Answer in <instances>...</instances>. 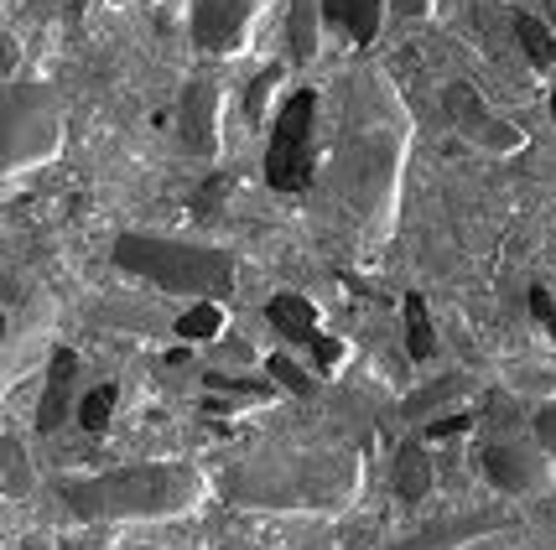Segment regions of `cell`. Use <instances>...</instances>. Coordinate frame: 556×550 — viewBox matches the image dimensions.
<instances>
[{"label":"cell","mask_w":556,"mask_h":550,"mask_svg":"<svg viewBox=\"0 0 556 550\" xmlns=\"http://www.w3.org/2000/svg\"><path fill=\"white\" fill-rule=\"evenodd\" d=\"M531 311L541 317V328L556 337V307H552V296H546V291H531Z\"/></svg>","instance_id":"603a6c76"},{"label":"cell","mask_w":556,"mask_h":550,"mask_svg":"<svg viewBox=\"0 0 556 550\" xmlns=\"http://www.w3.org/2000/svg\"><path fill=\"white\" fill-rule=\"evenodd\" d=\"M343 457H261L229 473V499L244 503H328L349 488Z\"/></svg>","instance_id":"3957f363"},{"label":"cell","mask_w":556,"mask_h":550,"mask_svg":"<svg viewBox=\"0 0 556 550\" xmlns=\"http://www.w3.org/2000/svg\"><path fill=\"white\" fill-rule=\"evenodd\" d=\"M291 52H296V57H313V52H317L313 0H296V5H291Z\"/></svg>","instance_id":"9a60e30c"},{"label":"cell","mask_w":556,"mask_h":550,"mask_svg":"<svg viewBox=\"0 0 556 550\" xmlns=\"http://www.w3.org/2000/svg\"><path fill=\"white\" fill-rule=\"evenodd\" d=\"M395 5H401V11H406V16H421V11H427V5H432V0H395Z\"/></svg>","instance_id":"4316f807"},{"label":"cell","mask_w":556,"mask_h":550,"mask_svg":"<svg viewBox=\"0 0 556 550\" xmlns=\"http://www.w3.org/2000/svg\"><path fill=\"white\" fill-rule=\"evenodd\" d=\"M406 348H412V359H432L437 354V333L421 296H406Z\"/></svg>","instance_id":"5bb4252c"},{"label":"cell","mask_w":556,"mask_h":550,"mask_svg":"<svg viewBox=\"0 0 556 550\" xmlns=\"http://www.w3.org/2000/svg\"><path fill=\"white\" fill-rule=\"evenodd\" d=\"M182 141H188V151H214V84L182 89Z\"/></svg>","instance_id":"ba28073f"},{"label":"cell","mask_w":556,"mask_h":550,"mask_svg":"<svg viewBox=\"0 0 556 550\" xmlns=\"http://www.w3.org/2000/svg\"><path fill=\"white\" fill-rule=\"evenodd\" d=\"M270 374H276V384H287L291 395H313V380H307V374H302L287 354H276V359H270Z\"/></svg>","instance_id":"d6986e66"},{"label":"cell","mask_w":556,"mask_h":550,"mask_svg":"<svg viewBox=\"0 0 556 550\" xmlns=\"http://www.w3.org/2000/svg\"><path fill=\"white\" fill-rule=\"evenodd\" d=\"M546 5H552V22H556V0H546Z\"/></svg>","instance_id":"83f0119b"},{"label":"cell","mask_w":556,"mask_h":550,"mask_svg":"<svg viewBox=\"0 0 556 550\" xmlns=\"http://www.w3.org/2000/svg\"><path fill=\"white\" fill-rule=\"evenodd\" d=\"M218 328H224V311H218L214 302H198L193 311H182V317H177V333L182 337H214Z\"/></svg>","instance_id":"2e32d148"},{"label":"cell","mask_w":556,"mask_h":550,"mask_svg":"<svg viewBox=\"0 0 556 550\" xmlns=\"http://www.w3.org/2000/svg\"><path fill=\"white\" fill-rule=\"evenodd\" d=\"M463 389V380H442V384H432V389H421L416 400H406V415H427L432 406H442L447 395H458Z\"/></svg>","instance_id":"ffe728a7"},{"label":"cell","mask_w":556,"mask_h":550,"mask_svg":"<svg viewBox=\"0 0 556 550\" xmlns=\"http://www.w3.org/2000/svg\"><path fill=\"white\" fill-rule=\"evenodd\" d=\"M208 384H214V389H229V395H244L250 406H255V400H266V395H270L266 384H255V380H229V374H208Z\"/></svg>","instance_id":"44dd1931"},{"label":"cell","mask_w":556,"mask_h":550,"mask_svg":"<svg viewBox=\"0 0 556 550\" xmlns=\"http://www.w3.org/2000/svg\"><path fill=\"white\" fill-rule=\"evenodd\" d=\"M427 488H432V462H427V452H421L416 442H406L401 457H395V499L416 503Z\"/></svg>","instance_id":"7c38bea8"},{"label":"cell","mask_w":556,"mask_h":550,"mask_svg":"<svg viewBox=\"0 0 556 550\" xmlns=\"http://www.w3.org/2000/svg\"><path fill=\"white\" fill-rule=\"evenodd\" d=\"M73 374H78L73 354H52L48 395H42V410H37V426H42V431H58L63 421H68V410H73Z\"/></svg>","instance_id":"30bf717a"},{"label":"cell","mask_w":556,"mask_h":550,"mask_svg":"<svg viewBox=\"0 0 556 550\" xmlns=\"http://www.w3.org/2000/svg\"><path fill=\"white\" fill-rule=\"evenodd\" d=\"M447 110H453V125H458L473 145H489V151H515V145H520V130L505 120H494L468 84H453V89H447Z\"/></svg>","instance_id":"8992f818"},{"label":"cell","mask_w":556,"mask_h":550,"mask_svg":"<svg viewBox=\"0 0 556 550\" xmlns=\"http://www.w3.org/2000/svg\"><path fill=\"white\" fill-rule=\"evenodd\" d=\"M203 494V478L193 468H121V473H104V478H84L68 483L63 499L73 514L84 520H156V514H182L188 503Z\"/></svg>","instance_id":"6da1fadb"},{"label":"cell","mask_w":556,"mask_h":550,"mask_svg":"<svg viewBox=\"0 0 556 550\" xmlns=\"http://www.w3.org/2000/svg\"><path fill=\"white\" fill-rule=\"evenodd\" d=\"M552 115H556V89H552Z\"/></svg>","instance_id":"f1b7e54d"},{"label":"cell","mask_w":556,"mask_h":550,"mask_svg":"<svg viewBox=\"0 0 556 550\" xmlns=\"http://www.w3.org/2000/svg\"><path fill=\"white\" fill-rule=\"evenodd\" d=\"M339 354H343V348L333 343V337H317V343H313V359L323 363V369H333V363H339Z\"/></svg>","instance_id":"d4e9b609"},{"label":"cell","mask_w":556,"mask_h":550,"mask_svg":"<svg viewBox=\"0 0 556 550\" xmlns=\"http://www.w3.org/2000/svg\"><path fill=\"white\" fill-rule=\"evenodd\" d=\"M115 265L141 276L151 286L177 291V296H224L235 286V260L224 250H203V244H172L156 234H121L115 240Z\"/></svg>","instance_id":"7a4b0ae2"},{"label":"cell","mask_w":556,"mask_h":550,"mask_svg":"<svg viewBox=\"0 0 556 550\" xmlns=\"http://www.w3.org/2000/svg\"><path fill=\"white\" fill-rule=\"evenodd\" d=\"M266 317H270V328L287 337V343H307V348L317 343V311H313V302H302V296L281 291V296L266 307Z\"/></svg>","instance_id":"8fae6325"},{"label":"cell","mask_w":556,"mask_h":550,"mask_svg":"<svg viewBox=\"0 0 556 550\" xmlns=\"http://www.w3.org/2000/svg\"><path fill=\"white\" fill-rule=\"evenodd\" d=\"M110 415H115V389H110V384H99L94 395L78 406V426H84V431H104V426H110Z\"/></svg>","instance_id":"e0dca14e"},{"label":"cell","mask_w":556,"mask_h":550,"mask_svg":"<svg viewBox=\"0 0 556 550\" xmlns=\"http://www.w3.org/2000/svg\"><path fill=\"white\" fill-rule=\"evenodd\" d=\"M26 462H22V447H16V442H5V488H11V494H22L26 488Z\"/></svg>","instance_id":"7402d4cb"},{"label":"cell","mask_w":556,"mask_h":550,"mask_svg":"<svg viewBox=\"0 0 556 550\" xmlns=\"http://www.w3.org/2000/svg\"><path fill=\"white\" fill-rule=\"evenodd\" d=\"M535 436H541V447H552L556 452V406L535 415Z\"/></svg>","instance_id":"cb8c5ba5"},{"label":"cell","mask_w":556,"mask_h":550,"mask_svg":"<svg viewBox=\"0 0 556 550\" xmlns=\"http://www.w3.org/2000/svg\"><path fill=\"white\" fill-rule=\"evenodd\" d=\"M515 37H520V48L531 52L535 68H556V37L546 22H535V16H520L515 22Z\"/></svg>","instance_id":"4fadbf2b"},{"label":"cell","mask_w":556,"mask_h":550,"mask_svg":"<svg viewBox=\"0 0 556 550\" xmlns=\"http://www.w3.org/2000/svg\"><path fill=\"white\" fill-rule=\"evenodd\" d=\"M313 110L317 94L302 89L281 104L276 130H270V151H266V182L276 192H307L313 188Z\"/></svg>","instance_id":"277c9868"},{"label":"cell","mask_w":556,"mask_h":550,"mask_svg":"<svg viewBox=\"0 0 556 550\" xmlns=\"http://www.w3.org/2000/svg\"><path fill=\"white\" fill-rule=\"evenodd\" d=\"M276 84H281V68H266L255 84H250V99H244V115H250V120H261V115H266V99H270Z\"/></svg>","instance_id":"ac0fdd59"},{"label":"cell","mask_w":556,"mask_h":550,"mask_svg":"<svg viewBox=\"0 0 556 550\" xmlns=\"http://www.w3.org/2000/svg\"><path fill=\"white\" fill-rule=\"evenodd\" d=\"M484 473H489V483L520 494V488H535L541 457H535L531 447H515V442H494V447H484Z\"/></svg>","instance_id":"52a82bcc"},{"label":"cell","mask_w":556,"mask_h":550,"mask_svg":"<svg viewBox=\"0 0 556 550\" xmlns=\"http://www.w3.org/2000/svg\"><path fill=\"white\" fill-rule=\"evenodd\" d=\"M261 0H193V37L203 52H235L250 37Z\"/></svg>","instance_id":"5b68a950"},{"label":"cell","mask_w":556,"mask_h":550,"mask_svg":"<svg viewBox=\"0 0 556 550\" xmlns=\"http://www.w3.org/2000/svg\"><path fill=\"white\" fill-rule=\"evenodd\" d=\"M468 426H473L468 415H453V421H437V436H463Z\"/></svg>","instance_id":"484cf974"},{"label":"cell","mask_w":556,"mask_h":550,"mask_svg":"<svg viewBox=\"0 0 556 550\" xmlns=\"http://www.w3.org/2000/svg\"><path fill=\"white\" fill-rule=\"evenodd\" d=\"M323 16L339 26L349 42H375L380 16H386V0H323Z\"/></svg>","instance_id":"9c48e42d"}]
</instances>
